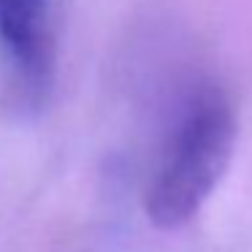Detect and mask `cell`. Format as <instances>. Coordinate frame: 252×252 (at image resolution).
<instances>
[{"mask_svg": "<svg viewBox=\"0 0 252 252\" xmlns=\"http://www.w3.org/2000/svg\"><path fill=\"white\" fill-rule=\"evenodd\" d=\"M0 46L28 90L49 87L55 73L49 0H0Z\"/></svg>", "mask_w": 252, "mask_h": 252, "instance_id": "cell-2", "label": "cell"}, {"mask_svg": "<svg viewBox=\"0 0 252 252\" xmlns=\"http://www.w3.org/2000/svg\"><path fill=\"white\" fill-rule=\"evenodd\" d=\"M233 144L236 117L230 100L214 87L192 93L144 192L149 222L160 230L190 222L222 179Z\"/></svg>", "mask_w": 252, "mask_h": 252, "instance_id": "cell-1", "label": "cell"}]
</instances>
